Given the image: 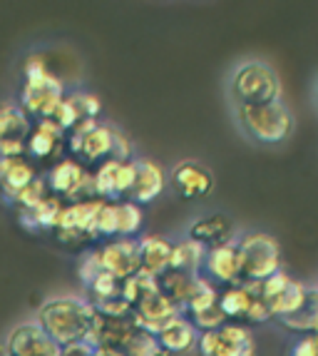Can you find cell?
<instances>
[{
	"mask_svg": "<svg viewBox=\"0 0 318 356\" xmlns=\"http://www.w3.org/2000/svg\"><path fill=\"white\" fill-rule=\"evenodd\" d=\"M90 291V302H105V299H115V297H122V282L117 280V277H112V274L102 272L97 280L92 282V284L87 286Z\"/></svg>",
	"mask_w": 318,
	"mask_h": 356,
	"instance_id": "32",
	"label": "cell"
},
{
	"mask_svg": "<svg viewBox=\"0 0 318 356\" xmlns=\"http://www.w3.org/2000/svg\"><path fill=\"white\" fill-rule=\"evenodd\" d=\"M67 202L60 200V197L50 195L45 197L40 204L30 209H20L18 212V222L25 227L28 232H42V229H58L60 220H62V212H65Z\"/></svg>",
	"mask_w": 318,
	"mask_h": 356,
	"instance_id": "22",
	"label": "cell"
},
{
	"mask_svg": "<svg viewBox=\"0 0 318 356\" xmlns=\"http://www.w3.org/2000/svg\"><path fill=\"white\" fill-rule=\"evenodd\" d=\"M105 272L102 269V261H100V252L97 250H87L83 257H80V264H77V277H80V282H83V286L87 289L90 284H92L100 274Z\"/></svg>",
	"mask_w": 318,
	"mask_h": 356,
	"instance_id": "34",
	"label": "cell"
},
{
	"mask_svg": "<svg viewBox=\"0 0 318 356\" xmlns=\"http://www.w3.org/2000/svg\"><path fill=\"white\" fill-rule=\"evenodd\" d=\"M286 329L299 332L301 337H318V284L308 286V304L301 309L299 314L278 319Z\"/></svg>",
	"mask_w": 318,
	"mask_h": 356,
	"instance_id": "26",
	"label": "cell"
},
{
	"mask_svg": "<svg viewBox=\"0 0 318 356\" xmlns=\"http://www.w3.org/2000/svg\"><path fill=\"white\" fill-rule=\"evenodd\" d=\"M94 356H124V351L117 346H94Z\"/></svg>",
	"mask_w": 318,
	"mask_h": 356,
	"instance_id": "41",
	"label": "cell"
},
{
	"mask_svg": "<svg viewBox=\"0 0 318 356\" xmlns=\"http://www.w3.org/2000/svg\"><path fill=\"white\" fill-rule=\"evenodd\" d=\"M256 291H259V284H253V282L224 286L219 291V309L226 314V319H246Z\"/></svg>",
	"mask_w": 318,
	"mask_h": 356,
	"instance_id": "23",
	"label": "cell"
},
{
	"mask_svg": "<svg viewBox=\"0 0 318 356\" xmlns=\"http://www.w3.org/2000/svg\"><path fill=\"white\" fill-rule=\"evenodd\" d=\"M67 147V132L55 120H37L28 140L30 160H62L60 154Z\"/></svg>",
	"mask_w": 318,
	"mask_h": 356,
	"instance_id": "17",
	"label": "cell"
},
{
	"mask_svg": "<svg viewBox=\"0 0 318 356\" xmlns=\"http://www.w3.org/2000/svg\"><path fill=\"white\" fill-rule=\"evenodd\" d=\"M124 356H162V346H159L157 337L144 329H137L130 339H127V344L122 346Z\"/></svg>",
	"mask_w": 318,
	"mask_h": 356,
	"instance_id": "31",
	"label": "cell"
},
{
	"mask_svg": "<svg viewBox=\"0 0 318 356\" xmlns=\"http://www.w3.org/2000/svg\"><path fill=\"white\" fill-rule=\"evenodd\" d=\"M72 160L87 165H97L112 160L115 147V125L100 122V120H85L67 135Z\"/></svg>",
	"mask_w": 318,
	"mask_h": 356,
	"instance_id": "6",
	"label": "cell"
},
{
	"mask_svg": "<svg viewBox=\"0 0 318 356\" xmlns=\"http://www.w3.org/2000/svg\"><path fill=\"white\" fill-rule=\"evenodd\" d=\"M199 356H256V339L244 324H229L217 332H201L196 341Z\"/></svg>",
	"mask_w": 318,
	"mask_h": 356,
	"instance_id": "9",
	"label": "cell"
},
{
	"mask_svg": "<svg viewBox=\"0 0 318 356\" xmlns=\"http://www.w3.org/2000/svg\"><path fill=\"white\" fill-rule=\"evenodd\" d=\"M189 319H192V324H194L199 332H217V329H221L226 321H229L224 312L219 309V304L212 309H204V312H196V314H192Z\"/></svg>",
	"mask_w": 318,
	"mask_h": 356,
	"instance_id": "36",
	"label": "cell"
},
{
	"mask_svg": "<svg viewBox=\"0 0 318 356\" xmlns=\"http://www.w3.org/2000/svg\"><path fill=\"white\" fill-rule=\"evenodd\" d=\"M306 304H308V284L294 280V277H291V282L278 291L276 297L269 299V307H271V312H274V319H286V316L299 314Z\"/></svg>",
	"mask_w": 318,
	"mask_h": 356,
	"instance_id": "24",
	"label": "cell"
},
{
	"mask_svg": "<svg viewBox=\"0 0 318 356\" xmlns=\"http://www.w3.org/2000/svg\"><path fill=\"white\" fill-rule=\"evenodd\" d=\"M112 160L119 162H127V160H135L132 157V140L124 135L119 127H115V147H112Z\"/></svg>",
	"mask_w": 318,
	"mask_h": 356,
	"instance_id": "38",
	"label": "cell"
},
{
	"mask_svg": "<svg viewBox=\"0 0 318 356\" xmlns=\"http://www.w3.org/2000/svg\"><path fill=\"white\" fill-rule=\"evenodd\" d=\"M159 291L165 294L169 302H174L179 307V312L184 314V304L189 299V291H192V284H194V277L192 274L177 272V269H169L159 277Z\"/></svg>",
	"mask_w": 318,
	"mask_h": 356,
	"instance_id": "27",
	"label": "cell"
},
{
	"mask_svg": "<svg viewBox=\"0 0 318 356\" xmlns=\"http://www.w3.org/2000/svg\"><path fill=\"white\" fill-rule=\"evenodd\" d=\"M35 319L58 346L83 344L92 337L97 309L85 297L62 294V297L45 299L37 309Z\"/></svg>",
	"mask_w": 318,
	"mask_h": 356,
	"instance_id": "1",
	"label": "cell"
},
{
	"mask_svg": "<svg viewBox=\"0 0 318 356\" xmlns=\"http://www.w3.org/2000/svg\"><path fill=\"white\" fill-rule=\"evenodd\" d=\"M50 192L65 202H85V200H94V179L90 170L83 162L72 160V157H62L55 162L45 172Z\"/></svg>",
	"mask_w": 318,
	"mask_h": 356,
	"instance_id": "8",
	"label": "cell"
},
{
	"mask_svg": "<svg viewBox=\"0 0 318 356\" xmlns=\"http://www.w3.org/2000/svg\"><path fill=\"white\" fill-rule=\"evenodd\" d=\"M67 97L72 100V105H75L77 115H80V120H97L100 118V110H102V102L100 97L94 95V92H90V90H72V92H67Z\"/></svg>",
	"mask_w": 318,
	"mask_h": 356,
	"instance_id": "33",
	"label": "cell"
},
{
	"mask_svg": "<svg viewBox=\"0 0 318 356\" xmlns=\"http://www.w3.org/2000/svg\"><path fill=\"white\" fill-rule=\"evenodd\" d=\"M60 356H94V346L90 341H83V344H70L62 346V354Z\"/></svg>",
	"mask_w": 318,
	"mask_h": 356,
	"instance_id": "40",
	"label": "cell"
},
{
	"mask_svg": "<svg viewBox=\"0 0 318 356\" xmlns=\"http://www.w3.org/2000/svg\"><path fill=\"white\" fill-rule=\"evenodd\" d=\"M171 192L182 200H201L214 192V175L196 160H182L169 172Z\"/></svg>",
	"mask_w": 318,
	"mask_h": 356,
	"instance_id": "13",
	"label": "cell"
},
{
	"mask_svg": "<svg viewBox=\"0 0 318 356\" xmlns=\"http://www.w3.org/2000/svg\"><path fill=\"white\" fill-rule=\"evenodd\" d=\"M97 252H100L102 269L117 277L119 282L130 280L140 272V242L137 239H110L102 247H97Z\"/></svg>",
	"mask_w": 318,
	"mask_h": 356,
	"instance_id": "14",
	"label": "cell"
},
{
	"mask_svg": "<svg viewBox=\"0 0 318 356\" xmlns=\"http://www.w3.org/2000/svg\"><path fill=\"white\" fill-rule=\"evenodd\" d=\"M140 272L162 277L171 269V254H174V242H169L162 234H142L140 239Z\"/></svg>",
	"mask_w": 318,
	"mask_h": 356,
	"instance_id": "18",
	"label": "cell"
},
{
	"mask_svg": "<svg viewBox=\"0 0 318 356\" xmlns=\"http://www.w3.org/2000/svg\"><path fill=\"white\" fill-rule=\"evenodd\" d=\"M167 187V175L165 170L149 157H137V179L132 187L130 200L140 207L152 204Z\"/></svg>",
	"mask_w": 318,
	"mask_h": 356,
	"instance_id": "19",
	"label": "cell"
},
{
	"mask_svg": "<svg viewBox=\"0 0 318 356\" xmlns=\"http://www.w3.org/2000/svg\"><path fill=\"white\" fill-rule=\"evenodd\" d=\"M37 167L28 154L23 157H0V197L6 204H15L28 184L37 179Z\"/></svg>",
	"mask_w": 318,
	"mask_h": 356,
	"instance_id": "15",
	"label": "cell"
},
{
	"mask_svg": "<svg viewBox=\"0 0 318 356\" xmlns=\"http://www.w3.org/2000/svg\"><path fill=\"white\" fill-rule=\"evenodd\" d=\"M229 95L234 107L281 102V77L264 60H242L229 72Z\"/></svg>",
	"mask_w": 318,
	"mask_h": 356,
	"instance_id": "3",
	"label": "cell"
},
{
	"mask_svg": "<svg viewBox=\"0 0 318 356\" xmlns=\"http://www.w3.org/2000/svg\"><path fill=\"white\" fill-rule=\"evenodd\" d=\"M144 227V209L132 200L117 202V239H140Z\"/></svg>",
	"mask_w": 318,
	"mask_h": 356,
	"instance_id": "30",
	"label": "cell"
},
{
	"mask_svg": "<svg viewBox=\"0 0 318 356\" xmlns=\"http://www.w3.org/2000/svg\"><path fill=\"white\" fill-rule=\"evenodd\" d=\"M234 120L251 143L264 147L283 145L294 135L296 127L294 113L283 105V100L266 102V105H236Z\"/></svg>",
	"mask_w": 318,
	"mask_h": 356,
	"instance_id": "2",
	"label": "cell"
},
{
	"mask_svg": "<svg viewBox=\"0 0 318 356\" xmlns=\"http://www.w3.org/2000/svg\"><path fill=\"white\" fill-rule=\"evenodd\" d=\"M236 234H239V232L234 229V222H231L226 214H204V217L192 222L187 229V237L204 244L206 250L219 247V244H224V242H231Z\"/></svg>",
	"mask_w": 318,
	"mask_h": 356,
	"instance_id": "20",
	"label": "cell"
},
{
	"mask_svg": "<svg viewBox=\"0 0 318 356\" xmlns=\"http://www.w3.org/2000/svg\"><path fill=\"white\" fill-rule=\"evenodd\" d=\"M179 314H182V312H179L177 304L169 302V299H167L159 289L144 294L135 307L137 327L144 329V332H149V334H154V337L162 332V327H165L167 321L174 319V316H179Z\"/></svg>",
	"mask_w": 318,
	"mask_h": 356,
	"instance_id": "16",
	"label": "cell"
},
{
	"mask_svg": "<svg viewBox=\"0 0 318 356\" xmlns=\"http://www.w3.org/2000/svg\"><path fill=\"white\" fill-rule=\"evenodd\" d=\"M217 304H219V286L212 284L204 274H196L192 291H189V299H187V304H184V314L192 316V314H196V312L217 307Z\"/></svg>",
	"mask_w": 318,
	"mask_h": 356,
	"instance_id": "29",
	"label": "cell"
},
{
	"mask_svg": "<svg viewBox=\"0 0 318 356\" xmlns=\"http://www.w3.org/2000/svg\"><path fill=\"white\" fill-rule=\"evenodd\" d=\"M239 250H242V282H261L271 280L274 274L283 272L281 244L269 232L249 229L239 234Z\"/></svg>",
	"mask_w": 318,
	"mask_h": 356,
	"instance_id": "4",
	"label": "cell"
},
{
	"mask_svg": "<svg viewBox=\"0 0 318 356\" xmlns=\"http://www.w3.org/2000/svg\"><path fill=\"white\" fill-rule=\"evenodd\" d=\"M35 120L18 102H0V157H23Z\"/></svg>",
	"mask_w": 318,
	"mask_h": 356,
	"instance_id": "10",
	"label": "cell"
},
{
	"mask_svg": "<svg viewBox=\"0 0 318 356\" xmlns=\"http://www.w3.org/2000/svg\"><path fill=\"white\" fill-rule=\"evenodd\" d=\"M65 83L50 70L40 77H33V80H23L18 105L37 122V120H53L55 110H58L60 102L65 100Z\"/></svg>",
	"mask_w": 318,
	"mask_h": 356,
	"instance_id": "7",
	"label": "cell"
},
{
	"mask_svg": "<svg viewBox=\"0 0 318 356\" xmlns=\"http://www.w3.org/2000/svg\"><path fill=\"white\" fill-rule=\"evenodd\" d=\"M251 324H264V321L274 319V312L271 307H269V302H266L264 297H261L259 291L253 294V302H251V309H249V316H246Z\"/></svg>",
	"mask_w": 318,
	"mask_h": 356,
	"instance_id": "37",
	"label": "cell"
},
{
	"mask_svg": "<svg viewBox=\"0 0 318 356\" xmlns=\"http://www.w3.org/2000/svg\"><path fill=\"white\" fill-rule=\"evenodd\" d=\"M97 234L105 242L117 239V202L102 204L100 214H97Z\"/></svg>",
	"mask_w": 318,
	"mask_h": 356,
	"instance_id": "35",
	"label": "cell"
},
{
	"mask_svg": "<svg viewBox=\"0 0 318 356\" xmlns=\"http://www.w3.org/2000/svg\"><path fill=\"white\" fill-rule=\"evenodd\" d=\"M0 349L8 356H55L62 351V346H58L53 339L47 337L45 329L37 324V319H28L15 324L8 332Z\"/></svg>",
	"mask_w": 318,
	"mask_h": 356,
	"instance_id": "11",
	"label": "cell"
},
{
	"mask_svg": "<svg viewBox=\"0 0 318 356\" xmlns=\"http://www.w3.org/2000/svg\"><path fill=\"white\" fill-rule=\"evenodd\" d=\"M289 356H318V337H299L289 346Z\"/></svg>",
	"mask_w": 318,
	"mask_h": 356,
	"instance_id": "39",
	"label": "cell"
},
{
	"mask_svg": "<svg viewBox=\"0 0 318 356\" xmlns=\"http://www.w3.org/2000/svg\"><path fill=\"white\" fill-rule=\"evenodd\" d=\"M105 200L94 197V200H85V202H67L62 220H60L55 237L60 244H65L70 250H83L100 239L97 234V214H100Z\"/></svg>",
	"mask_w": 318,
	"mask_h": 356,
	"instance_id": "5",
	"label": "cell"
},
{
	"mask_svg": "<svg viewBox=\"0 0 318 356\" xmlns=\"http://www.w3.org/2000/svg\"><path fill=\"white\" fill-rule=\"evenodd\" d=\"M206 259V247L199 242H194L192 237H182L174 242V254H171V269L184 274H201V267H204Z\"/></svg>",
	"mask_w": 318,
	"mask_h": 356,
	"instance_id": "25",
	"label": "cell"
},
{
	"mask_svg": "<svg viewBox=\"0 0 318 356\" xmlns=\"http://www.w3.org/2000/svg\"><path fill=\"white\" fill-rule=\"evenodd\" d=\"M0 356H8V354H6V351H3V349H0Z\"/></svg>",
	"mask_w": 318,
	"mask_h": 356,
	"instance_id": "43",
	"label": "cell"
},
{
	"mask_svg": "<svg viewBox=\"0 0 318 356\" xmlns=\"http://www.w3.org/2000/svg\"><path fill=\"white\" fill-rule=\"evenodd\" d=\"M119 165H122L119 160H107L92 172L94 195L105 200V202H119Z\"/></svg>",
	"mask_w": 318,
	"mask_h": 356,
	"instance_id": "28",
	"label": "cell"
},
{
	"mask_svg": "<svg viewBox=\"0 0 318 356\" xmlns=\"http://www.w3.org/2000/svg\"><path fill=\"white\" fill-rule=\"evenodd\" d=\"M199 334L201 332L192 324V319L187 314H179L162 327V332L157 334V341L165 354H184L192 346H196Z\"/></svg>",
	"mask_w": 318,
	"mask_h": 356,
	"instance_id": "21",
	"label": "cell"
},
{
	"mask_svg": "<svg viewBox=\"0 0 318 356\" xmlns=\"http://www.w3.org/2000/svg\"><path fill=\"white\" fill-rule=\"evenodd\" d=\"M242 234V232H239ZM239 234L231 242L219 244L206 250V259L201 274L217 286H234L242 282V250H239Z\"/></svg>",
	"mask_w": 318,
	"mask_h": 356,
	"instance_id": "12",
	"label": "cell"
},
{
	"mask_svg": "<svg viewBox=\"0 0 318 356\" xmlns=\"http://www.w3.org/2000/svg\"><path fill=\"white\" fill-rule=\"evenodd\" d=\"M313 102H316V110H318V80H316V88H313Z\"/></svg>",
	"mask_w": 318,
	"mask_h": 356,
	"instance_id": "42",
	"label": "cell"
}]
</instances>
